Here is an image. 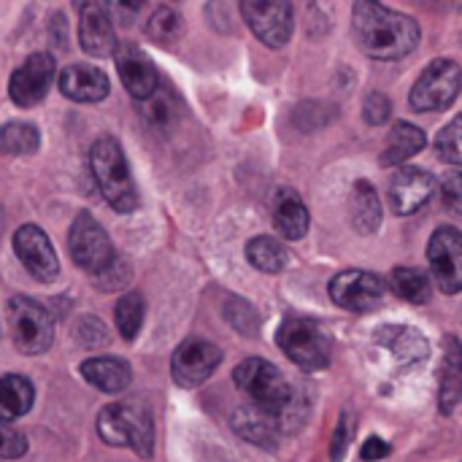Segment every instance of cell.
<instances>
[{
    "mask_svg": "<svg viewBox=\"0 0 462 462\" xmlns=\"http://www.w3.org/2000/svg\"><path fill=\"white\" fill-rule=\"evenodd\" d=\"M352 35L371 60L382 62L403 60L420 46L422 38L420 24L411 16L368 0H360L352 8Z\"/></svg>",
    "mask_w": 462,
    "mask_h": 462,
    "instance_id": "obj_1",
    "label": "cell"
},
{
    "mask_svg": "<svg viewBox=\"0 0 462 462\" xmlns=\"http://www.w3.org/2000/svg\"><path fill=\"white\" fill-rule=\"evenodd\" d=\"M233 382L241 393L252 398L257 411L273 417L279 428H287L292 411L298 409L295 390L273 363L263 357H249L238 363V368L233 371Z\"/></svg>",
    "mask_w": 462,
    "mask_h": 462,
    "instance_id": "obj_2",
    "label": "cell"
},
{
    "mask_svg": "<svg viewBox=\"0 0 462 462\" xmlns=\"http://www.w3.org/2000/svg\"><path fill=\"white\" fill-rule=\"evenodd\" d=\"M89 168L92 176L97 181L100 195L106 198V203L119 211V214H130L138 206V187L130 176V165L127 157L122 152V146L116 143V138L111 135H100L92 149H89Z\"/></svg>",
    "mask_w": 462,
    "mask_h": 462,
    "instance_id": "obj_3",
    "label": "cell"
},
{
    "mask_svg": "<svg viewBox=\"0 0 462 462\" xmlns=\"http://www.w3.org/2000/svg\"><path fill=\"white\" fill-rule=\"evenodd\" d=\"M97 436L103 444L116 449H133L149 460L154 449V422L143 401H125L106 406L97 417Z\"/></svg>",
    "mask_w": 462,
    "mask_h": 462,
    "instance_id": "obj_4",
    "label": "cell"
},
{
    "mask_svg": "<svg viewBox=\"0 0 462 462\" xmlns=\"http://www.w3.org/2000/svg\"><path fill=\"white\" fill-rule=\"evenodd\" d=\"M276 344L298 368L311 374L328 368L333 357V341L317 322L306 317H287L279 325Z\"/></svg>",
    "mask_w": 462,
    "mask_h": 462,
    "instance_id": "obj_5",
    "label": "cell"
},
{
    "mask_svg": "<svg viewBox=\"0 0 462 462\" xmlns=\"http://www.w3.org/2000/svg\"><path fill=\"white\" fill-rule=\"evenodd\" d=\"M8 317V333L16 346V352L35 357L43 355L54 344V319L46 306H41L32 298L16 295L5 303Z\"/></svg>",
    "mask_w": 462,
    "mask_h": 462,
    "instance_id": "obj_6",
    "label": "cell"
},
{
    "mask_svg": "<svg viewBox=\"0 0 462 462\" xmlns=\"http://www.w3.org/2000/svg\"><path fill=\"white\" fill-rule=\"evenodd\" d=\"M68 252H70L73 263L81 271H87L89 276H100L116 263V249H114L108 233L87 211H81L68 230Z\"/></svg>",
    "mask_w": 462,
    "mask_h": 462,
    "instance_id": "obj_7",
    "label": "cell"
},
{
    "mask_svg": "<svg viewBox=\"0 0 462 462\" xmlns=\"http://www.w3.org/2000/svg\"><path fill=\"white\" fill-rule=\"evenodd\" d=\"M460 95V65L455 60H433L411 87L414 111H444Z\"/></svg>",
    "mask_w": 462,
    "mask_h": 462,
    "instance_id": "obj_8",
    "label": "cell"
},
{
    "mask_svg": "<svg viewBox=\"0 0 462 462\" xmlns=\"http://www.w3.org/2000/svg\"><path fill=\"white\" fill-rule=\"evenodd\" d=\"M222 349L203 338H187L176 346L171 357V376L181 390H195L206 384L222 363Z\"/></svg>",
    "mask_w": 462,
    "mask_h": 462,
    "instance_id": "obj_9",
    "label": "cell"
},
{
    "mask_svg": "<svg viewBox=\"0 0 462 462\" xmlns=\"http://www.w3.org/2000/svg\"><path fill=\"white\" fill-rule=\"evenodd\" d=\"M57 76V62L49 51H35L30 54L14 73L8 81V97L19 106V108H32L38 106Z\"/></svg>",
    "mask_w": 462,
    "mask_h": 462,
    "instance_id": "obj_10",
    "label": "cell"
},
{
    "mask_svg": "<svg viewBox=\"0 0 462 462\" xmlns=\"http://www.w3.org/2000/svg\"><path fill=\"white\" fill-rule=\"evenodd\" d=\"M428 263L441 292L457 295L462 290V236L457 227L444 225L433 233L428 244Z\"/></svg>",
    "mask_w": 462,
    "mask_h": 462,
    "instance_id": "obj_11",
    "label": "cell"
},
{
    "mask_svg": "<svg viewBox=\"0 0 462 462\" xmlns=\"http://www.w3.org/2000/svg\"><path fill=\"white\" fill-rule=\"evenodd\" d=\"M241 14L252 32L271 49H282L292 35V5L284 0H246Z\"/></svg>",
    "mask_w": 462,
    "mask_h": 462,
    "instance_id": "obj_12",
    "label": "cell"
},
{
    "mask_svg": "<svg viewBox=\"0 0 462 462\" xmlns=\"http://www.w3.org/2000/svg\"><path fill=\"white\" fill-rule=\"evenodd\" d=\"M14 252L22 268L41 284H49L60 276V260L49 236L38 225H22L14 233Z\"/></svg>",
    "mask_w": 462,
    "mask_h": 462,
    "instance_id": "obj_13",
    "label": "cell"
},
{
    "mask_svg": "<svg viewBox=\"0 0 462 462\" xmlns=\"http://www.w3.org/2000/svg\"><path fill=\"white\" fill-rule=\"evenodd\" d=\"M328 292H330V300L336 306L363 314V311H371L382 303L384 282L368 271H344L330 282Z\"/></svg>",
    "mask_w": 462,
    "mask_h": 462,
    "instance_id": "obj_14",
    "label": "cell"
},
{
    "mask_svg": "<svg viewBox=\"0 0 462 462\" xmlns=\"http://www.w3.org/2000/svg\"><path fill=\"white\" fill-rule=\"evenodd\" d=\"M111 57L116 60V70H119L122 84L127 87V92L135 100H149L152 95H157L160 76H157V68L146 57L143 49H138L135 43H116Z\"/></svg>",
    "mask_w": 462,
    "mask_h": 462,
    "instance_id": "obj_15",
    "label": "cell"
},
{
    "mask_svg": "<svg viewBox=\"0 0 462 462\" xmlns=\"http://www.w3.org/2000/svg\"><path fill=\"white\" fill-rule=\"evenodd\" d=\"M436 195V179L422 168H398L390 179V208L398 217H409L428 206Z\"/></svg>",
    "mask_w": 462,
    "mask_h": 462,
    "instance_id": "obj_16",
    "label": "cell"
},
{
    "mask_svg": "<svg viewBox=\"0 0 462 462\" xmlns=\"http://www.w3.org/2000/svg\"><path fill=\"white\" fill-rule=\"evenodd\" d=\"M79 43L89 57H111L116 49V32L103 3H81L79 8Z\"/></svg>",
    "mask_w": 462,
    "mask_h": 462,
    "instance_id": "obj_17",
    "label": "cell"
},
{
    "mask_svg": "<svg viewBox=\"0 0 462 462\" xmlns=\"http://www.w3.org/2000/svg\"><path fill=\"white\" fill-rule=\"evenodd\" d=\"M376 344H382L401 368H417L430 357L428 338L409 325H384L376 330Z\"/></svg>",
    "mask_w": 462,
    "mask_h": 462,
    "instance_id": "obj_18",
    "label": "cell"
},
{
    "mask_svg": "<svg viewBox=\"0 0 462 462\" xmlns=\"http://www.w3.org/2000/svg\"><path fill=\"white\" fill-rule=\"evenodd\" d=\"M108 89H111L108 76L100 68H95V65L73 62V65H68L60 73V92L68 100H76V103H97V100H103L108 95Z\"/></svg>",
    "mask_w": 462,
    "mask_h": 462,
    "instance_id": "obj_19",
    "label": "cell"
},
{
    "mask_svg": "<svg viewBox=\"0 0 462 462\" xmlns=\"http://www.w3.org/2000/svg\"><path fill=\"white\" fill-rule=\"evenodd\" d=\"M81 376L87 384L106 395H119L130 387L133 371L122 357H92L81 363Z\"/></svg>",
    "mask_w": 462,
    "mask_h": 462,
    "instance_id": "obj_20",
    "label": "cell"
},
{
    "mask_svg": "<svg viewBox=\"0 0 462 462\" xmlns=\"http://www.w3.org/2000/svg\"><path fill=\"white\" fill-rule=\"evenodd\" d=\"M271 208H273V225H276L279 236H284L287 241L306 238V233H309V208L303 206L298 192H292V189L276 192Z\"/></svg>",
    "mask_w": 462,
    "mask_h": 462,
    "instance_id": "obj_21",
    "label": "cell"
},
{
    "mask_svg": "<svg viewBox=\"0 0 462 462\" xmlns=\"http://www.w3.org/2000/svg\"><path fill=\"white\" fill-rule=\"evenodd\" d=\"M349 211H352V225L360 236H374L382 227V200L371 181L365 179L355 181Z\"/></svg>",
    "mask_w": 462,
    "mask_h": 462,
    "instance_id": "obj_22",
    "label": "cell"
},
{
    "mask_svg": "<svg viewBox=\"0 0 462 462\" xmlns=\"http://www.w3.org/2000/svg\"><path fill=\"white\" fill-rule=\"evenodd\" d=\"M32 401H35V390L30 379L16 374L0 376V428L22 420L32 409Z\"/></svg>",
    "mask_w": 462,
    "mask_h": 462,
    "instance_id": "obj_23",
    "label": "cell"
},
{
    "mask_svg": "<svg viewBox=\"0 0 462 462\" xmlns=\"http://www.w3.org/2000/svg\"><path fill=\"white\" fill-rule=\"evenodd\" d=\"M425 143H428V138L417 125L398 122L387 135V143L382 152V165H401V162L411 160L414 154H420L425 149Z\"/></svg>",
    "mask_w": 462,
    "mask_h": 462,
    "instance_id": "obj_24",
    "label": "cell"
},
{
    "mask_svg": "<svg viewBox=\"0 0 462 462\" xmlns=\"http://www.w3.org/2000/svg\"><path fill=\"white\" fill-rule=\"evenodd\" d=\"M233 428L241 439L263 447V449H276V433H279V425L273 417L257 411V409H238L233 414Z\"/></svg>",
    "mask_w": 462,
    "mask_h": 462,
    "instance_id": "obj_25",
    "label": "cell"
},
{
    "mask_svg": "<svg viewBox=\"0 0 462 462\" xmlns=\"http://www.w3.org/2000/svg\"><path fill=\"white\" fill-rule=\"evenodd\" d=\"M246 260L263 273H282L290 265V252L271 236H257L246 244Z\"/></svg>",
    "mask_w": 462,
    "mask_h": 462,
    "instance_id": "obj_26",
    "label": "cell"
},
{
    "mask_svg": "<svg viewBox=\"0 0 462 462\" xmlns=\"http://www.w3.org/2000/svg\"><path fill=\"white\" fill-rule=\"evenodd\" d=\"M390 284H393V292H395L398 298H403V300H409V303H417V306L428 303L430 295H433L430 279H428V273L420 271V268H395V271L390 273Z\"/></svg>",
    "mask_w": 462,
    "mask_h": 462,
    "instance_id": "obj_27",
    "label": "cell"
},
{
    "mask_svg": "<svg viewBox=\"0 0 462 462\" xmlns=\"http://www.w3.org/2000/svg\"><path fill=\"white\" fill-rule=\"evenodd\" d=\"M462 360H460V346L457 338H449V349H447V368L441 376V411L444 414H455V409L460 406V390H462V376H460Z\"/></svg>",
    "mask_w": 462,
    "mask_h": 462,
    "instance_id": "obj_28",
    "label": "cell"
},
{
    "mask_svg": "<svg viewBox=\"0 0 462 462\" xmlns=\"http://www.w3.org/2000/svg\"><path fill=\"white\" fill-rule=\"evenodd\" d=\"M143 314H146V303H143V295L138 292H130V295H122L114 306V322H116V330L125 341H135L141 328H143Z\"/></svg>",
    "mask_w": 462,
    "mask_h": 462,
    "instance_id": "obj_29",
    "label": "cell"
},
{
    "mask_svg": "<svg viewBox=\"0 0 462 462\" xmlns=\"http://www.w3.org/2000/svg\"><path fill=\"white\" fill-rule=\"evenodd\" d=\"M41 146V133L30 122L0 125V154H32Z\"/></svg>",
    "mask_w": 462,
    "mask_h": 462,
    "instance_id": "obj_30",
    "label": "cell"
},
{
    "mask_svg": "<svg viewBox=\"0 0 462 462\" xmlns=\"http://www.w3.org/2000/svg\"><path fill=\"white\" fill-rule=\"evenodd\" d=\"M181 32H184V16L176 14L171 5H160L146 22V35L160 43H173L181 38Z\"/></svg>",
    "mask_w": 462,
    "mask_h": 462,
    "instance_id": "obj_31",
    "label": "cell"
},
{
    "mask_svg": "<svg viewBox=\"0 0 462 462\" xmlns=\"http://www.w3.org/2000/svg\"><path fill=\"white\" fill-rule=\"evenodd\" d=\"M225 317H227V322H230L238 333H244V336H257V330H260L257 311H254L246 300H238V298L227 300V303H225Z\"/></svg>",
    "mask_w": 462,
    "mask_h": 462,
    "instance_id": "obj_32",
    "label": "cell"
},
{
    "mask_svg": "<svg viewBox=\"0 0 462 462\" xmlns=\"http://www.w3.org/2000/svg\"><path fill=\"white\" fill-rule=\"evenodd\" d=\"M460 125L462 119L460 116H455L441 133H439V138H436V152H439V157L444 160V162H449V165H460L462 160V152H460Z\"/></svg>",
    "mask_w": 462,
    "mask_h": 462,
    "instance_id": "obj_33",
    "label": "cell"
},
{
    "mask_svg": "<svg viewBox=\"0 0 462 462\" xmlns=\"http://www.w3.org/2000/svg\"><path fill=\"white\" fill-rule=\"evenodd\" d=\"M390 114H393V103H390V97H387L384 92H371V95L365 97V103H363V116H365L368 125L379 127V125H384V122L390 119Z\"/></svg>",
    "mask_w": 462,
    "mask_h": 462,
    "instance_id": "obj_34",
    "label": "cell"
},
{
    "mask_svg": "<svg viewBox=\"0 0 462 462\" xmlns=\"http://www.w3.org/2000/svg\"><path fill=\"white\" fill-rule=\"evenodd\" d=\"M352 433H355V420L349 411L341 414L338 425H336V433H333V444H330V460L341 462L346 449H349V441H352Z\"/></svg>",
    "mask_w": 462,
    "mask_h": 462,
    "instance_id": "obj_35",
    "label": "cell"
},
{
    "mask_svg": "<svg viewBox=\"0 0 462 462\" xmlns=\"http://www.w3.org/2000/svg\"><path fill=\"white\" fill-rule=\"evenodd\" d=\"M27 452V439L19 430L0 428V457L5 460H19Z\"/></svg>",
    "mask_w": 462,
    "mask_h": 462,
    "instance_id": "obj_36",
    "label": "cell"
},
{
    "mask_svg": "<svg viewBox=\"0 0 462 462\" xmlns=\"http://www.w3.org/2000/svg\"><path fill=\"white\" fill-rule=\"evenodd\" d=\"M441 195H444V203H447L452 211H460L462 187H460V173H457V171H455V173L441 184Z\"/></svg>",
    "mask_w": 462,
    "mask_h": 462,
    "instance_id": "obj_37",
    "label": "cell"
},
{
    "mask_svg": "<svg viewBox=\"0 0 462 462\" xmlns=\"http://www.w3.org/2000/svg\"><path fill=\"white\" fill-rule=\"evenodd\" d=\"M390 455V444L387 441H382V439H376V436H371L365 444H363V449H360V457L365 462H376V460H384Z\"/></svg>",
    "mask_w": 462,
    "mask_h": 462,
    "instance_id": "obj_38",
    "label": "cell"
}]
</instances>
